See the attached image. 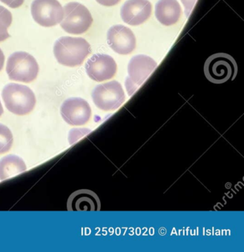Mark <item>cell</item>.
I'll use <instances>...</instances> for the list:
<instances>
[{
  "label": "cell",
  "instance_id": "obj_14",
  "mask_svg": "<svg viewBox=\"0 0 244 252\" xmlns=\"http://www.w3.org/2000/svg\"><path fill=\"white\" fill-rule=\"evenodd\" d=\"M181 14V7L177 0H159L155 6V17L163 26L176 24Z\"/></svg>",
  "mask_w": 244,
  "mask_h": 252
},
{
  "label": "cell",
  "instance_id": "obj_16",
  "mask_svg": "<svg viewBox=\"0 0 244 252\" xmlns=\"http://www.w3.org/2000/svg\"><path fill=\"white\" fill-rule=\"evenodd\" d=\"M12 23V14L6 8L0 5V42H4L10 37L8 28Z\"/></svg>",
  "mask_w": 244,
  "mask_h": 252
},
{
  "label": "cell",
  "instance_id": "obj_2",
  "mask_svg": "<svg viewBox=\"0 0 244 252\" xmlns=\"http://www.w3.org/2000/svg\"><path fill=\"white\" fill-rule=\"evenodd\" d=\"M2 97L6 108L17 116L29 114L36 105L35 94L25 85L8 84L2 90Z\"/></svg>",
  "mask_w": 244,
  "mask_h": 252
},
{
  "label": "cell",
  "instance_id": "obj_13",
  "mask_svg": "<svg viewBox=\"0 0 244 252\" xmlns=\"http://www.w3.org/2000/svg\"><path fill=\"white\" fill-rule=\"evenodd\" d=\"M68 209L70 211H100V199L94 191L79 190L69 197Z\"/></svg>",
  "mask_w": 244,
  "mask_h": 252
},
{
  "label": "cell",
  "instance_id": "obj_5",
  "mask_svg": "<svg viewBox=\"0 0 244 252\" xmlns=\"http://www.w3.org/2000/svg\"><path fill=\"white\" fill-rule=\"evenodd\" d=\"M61 27L71 34H82L91 27L92 16L85 5L79 2H69L64 7Z\"/></svg>",
  "mask_w": 244,
  "mask_h": 252
},
{
  "label": "cell",
  "instance_id": "obj_11",
  "mask_svg": "<svg viewBox=\"0 0 244 252\" xmlns=\"http://www.w3.org/2000/svg\"><path fill=\"white\" fill-rule=\"evenodd\" d=\"M108 44L112 50L121 55H127L134 51L136 38L131 29L117 25L112 26L107 33Z\"/></svg>",
  "mask_w": 244,
  "mask_h": 252
},
{
  "label": "cell",
  "instance_id": "obj_1",
  "mask_svg": "<svg viewBox=\"0 0 244 252\" xmlns=\"http://www.w3.org/2000/svg\"><path fill=\"white\" fill-rule=\"evenodd\" d=\"M91 52V45L82 38L63 36L54 43V54L57 62L67 67L81 65Z\"/></svg>",
  "mask_w": 244,
  "mask_h": 252
},
{
  "label": "cell",
  "instance_id": "obj_6",
  "mask_svg": "<svg viewBox=\"0 0 244 252\" xmlns=\"http://www.w3.org/2000/svg\"><path fill=\"white\" fill-rule=\"evenodd\" d=\"M91 96L96 107L103 111L118 110L125 100L122 85L117 81L97 85L93 91Z\"/></svg>",
  "mask_w": 244,
  "mask_h": 252
},
{
  "label": "cell",
  "instance_id": "obj_12",
  "mask_svg": "<svg viewBox=\"0 0 244 252\" xmlns=\"http://www.w3.org/2000/svg\"><path fill=\"white\" fill-rule=\"evenodd\" d=\"M151 14L152 4L149 0H128L121 11L124 23L134 26L143 24L150 17Z\"/></svg>",
  "mask_w": 244,
  "mask_h": 252
},
{
  "label": "cell",
  "instance_id": "obj_19",
  "mask_svg": "<svg viewBox=\"0 0 244 252\" xmlns=\"http://www.w3.org/2000/svg\"><path fill=\"white\" fill-rule=\"evenodd\" d=\"M0 1L11 8H19L23 5L25 2V0H0Z\"/></svg>",
  "mask_w": 244,
  "mask_h": 252
},
{
  "label": "cell",
  "instance_id": "obj_20",
  "mask_svg": "<svg viewBox=\"0 0 244 252\" xmlns=\"http://www.w3.org/2000/svg\"><path fill=\"white\" fill-rule=\"evenodd\" d=\"M99 4L103 5V6H114L119 3L121 0H96Z\"/></svg>",
  "mask_w": 244,
  "mask_h": 252
},
{
  "label": "cell",
  "instance_id": "obj_4",
  "mask_svg": "<svg viewBox=\"0 0 244 252\" xmlns=\"http://www.w3.org/2000/svg\"><path fill=\"white\" fill-rule=\"evenodd\" d=\"M237 64L231 56L223 53L208 57L204 65V73L208 81L222 84L232 80L237 73Z\"/></svg>",
  "mask_w": 244,
  "mask_h": 252
},
{
  "label": "cell",
  "instance_id": "obj_10",
  "mask_svg": "<svg viewBox=\"0 0 244 252\" xmlns=\"http://www.w3.org/2000/svg\"><path fill=\"white\" fill-rule=\"evenodd\" d=\"M117 68L116 62L106 54H94L85 64L87 75L98 82L112 79L116 74Z\"/></svg>",
  "mask_w": 244,
  "mask_h": 252
},
{
  "label": "cell",
  "instance_id": "obj_21",
  "mask_svg": "<svg viewBox=\"0 0 244 252\" xmlns=\"http://www.w3.org/2000/svg\"><path fill=\"white\" fill-rule=\"evenodd\" d=\"M4 63H5V55L2 50L0 49V71L3 68Z\"/></svg>",
  "mask_w": 244,
  "mask_h": 252
},
{
  "label": "cell",
  "instance_id": "obj_17",
  "mask_svg": "<svg viewBox=\"0 0 244 252\" xmlns=\"http://www.w3.org/2000/svg\"><path fill=\"white\" fill-rule=\"evenodd\" d=\"M13 141L14 138L9 128L0 124V154L9 151L12 147Z\"/></svg>",
  "mask_w": 244,
  "mask_h": 252
},
{
  "label": "cell",
  "instance_id": "obj_22",
  "mask_svg": "<svg viewBox=\"0 0 244 252\" xmlns=\"http://www.w3.org/2000/svg\"><path fill=\"white\" fill-rule=\"evenodd\" d=\"M3 113V107H2V103L0 101V116H2Z\"/></svg>",
  "mask_w": 244,
  "mask_h": 252
},
{
  "label": "cell",
  "instance_id": "obj_8",
  "mask_svg": "<svg viewBox=\"0 0 244 252\" xmlns=\"http://www.w3.org/2000/svg\"><path fill=\"white\" fill-rule=\"evenodd\" d=\"M32 14L40 26L53 27L61 23L64 11L57 0H34Z\"/></svg>",
  "mask_w": 244,
  "mask_h": 252
},
{
  "label": "cell",
  "instance_id": "obj_15",
  "mask_svg": "<svg viewBox=\"0 0 244 252\" xmlns=\"http://www.w3.org/2000/svg\"><path fill=\"white\" fill-rule=\"evenodd\" d=\"M27 169L24 160L17 156L9 155L0 160V180L16 176Z\"/></svg>",
  "mask_w": 244,
  "mask_h": 252
},
{
  "label": "cell",
  "instance_id": "obj_9",
  "mask_svg": "<svg viewBox=\"0 0 244 252\" xmlns=\"http://www.w3.org/2000/svg\"><path fill=\"white\" fill-rule=\"evenodd\" d=\"M60 113L65 122L72 126L85 125L91 117L89 104L81 98H70L66 100L62 104Z\"/></svg>",
  "mask_w": 244,
  "mask_h": 252
},
{
  "label": "cell",
  "instance_id": "obj_7",
  "mask_svg": "<svg viewBox=\"0 0 244 252\" xmlns=\"http://www.w3.org/2000/svg\"><path fill=\"white\" fill-rule=\"evenodd\" d=\"M158 67L156 62L145 55L133 57L128 65V77L125 80V88L130 95L148 79Z\"/></svg>",
  "mask_w": 244,
  "mask_h": 252
},
{
  "label": "cell",
  "instance_id": "obj_3",
  "mask_svg": "<svg viewBox=\"0 0 244 252\" xmlns=\"http://www.w3.org/2000/svg\"><path fill=\"white\" fill-rule=\"evenodd\" d=\"M6 72L11 80L30 83L38 77L39 65L33 56L20 51L8 57Z\"/></svg>",
  "mask_w": 244,
  "mask_h": 252
},
{
  "label": "cell",
  "instance_id": "obj_18",
  "mask_svg": "<svg viewBox=\"0 0 244 252\" xmlns=\"http://www.w3.org/2000/svg\"><path fill=\"white\" fill-rule=\"evenodd\" d=\"M182 3L184 5L185 14L186 17H189L191 13L193 11L196 4L197 0H181Z\"/></svg>",
  "mask_w": 244,
  "mask_h": 252
}]
</instances>
